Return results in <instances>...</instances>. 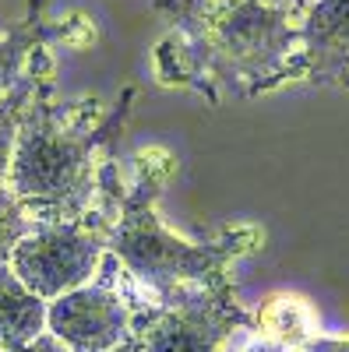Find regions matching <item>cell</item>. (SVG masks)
<instances>
[{"instance_id": "cell-1", "label": "cell", "mask_w": 349, "mask_h": 352, "mask_svg": "<svg viewBox=\"0 0 349 352\" xmlns=\"http://www.w3.org/2000/svg\"><path fill=\"white\" fill-rule=\"evenodd\" d=\"M187 36L194 60L226 85H261L289 60L297 32L265 0H156Z\"/></svg>"}, {"instance_id": "cell-2", "label": "cell", "mask_w": 349, "mask_h": 352, "mask_svg": "<svg viewBox=\"0 0 349 352\" xmlns=\"http://www.w3.org/2000/svg\"><path fill=\"white\" fill-rule=\"evenodd\" d=\"M92 144L89 134H74L56 124L43 99L25 106L8 190L28 222L56 226L85 215L92 201Z\"/></svg>"}, {"instance_id": "cell-3", "label": "cell", "mask_w": 349, "mask_h": 352, "mask_svg": "<svg viewBox=\"0 0 349 352\" xmlns=\"http://www.w3.org/2000/svg\"><path fill=\"white\" fill-rule=\"evenodd\" d=\"M109 247L131 268V275L156 285L159 292H169V285L177 282L219 275L229 254L226 247H194L166 232L152 212V184L124 201V215L109 232Z\"/></svg>"}, {"instance_id": "cell-4", "label": "cell", "mask_w": 349, "mask_h": 352, "mask_svg": "<svg viewBox=\"0 0 349 352\" xmlns=\"http://www.w3.org/2000/svg\"><path fill=\"white\" fill-rule=\"evenodd\" d=\"M106 240L81 222L36 226L11 254V272L36 292L39 300L53 303L64 292L89 285L103 261Z\"/></svg>"}, {"instance_id": "cell-5", "label": "cell", "mask_w": 349, "mask_h": 352, "mask_svg": "<svg viewBox=\"0 0 349 352\" xmlns=\"http://www.w3.org/2000/svg\"><path fill=\"white\" fill-rule=\"evenodd\" d=\"M244 324V314L222 289L184 292L159 317L138 331L141 352H226V342Z\"/></svg>"}, {"instance_id": "cell-6", "label": "cell", "mask_w": 349, "mask_h": 352, "mask_svg": "<svg viewBox=\"0 0 349 352\" xmlns=\"http://www.w3.org/2000/svg\"><path fill=\"white\" fill-rule=\"evenodd\" d=\"M46 331L71 352H109L131 335V310L109 285H81L46 303Z\"/></svg>"}, {"instance_id": "cell-7", "label": "cell", "mask_w": 349, "mask_h": 352, "mask_svg": "<svg viewBox=\"0 0 349 352\" xmlns=\"http://www.w3.org/2000/svg\"><path fill=\"white\" fill-rule=\"evenodd\" d=\"M300 39L310 81H349V0H317Z\"/></svg>"}, {"instance_id": "cell-8", "label": "cell", "mask_w": 349, "mask_h": 352, "mask_svg": "<svg viewBox=\"0 0 349 352\" xmlns=\"http://www.w3.org/2000/svg\"><path fill=\"white\" fill-rule=\"evenodd\" d=\"M46 331V300L28 289L11 264L0 268V352H14Z\"/></svg>"}, {"instance_id": "cell-9", "label": "cell", "mask_w": 349, "mask_h": 352, "mask_svg": "<svg viewBox=\"0 0 349 352\" xmlns=\"http://www.w3.org/2000/svg\"><path fill=\"white\" fill-rule=\"evenodd\" d=\"M28 92L32 81H18L11 92L0 99V187H8V173H11V155H14V141H18V127L28 106Z\"/></svg>"}, {"instance_id": "cell-10", "label": "cell", "mask_w": 349, "mask_h": 352, "mask_svg": "<svg viewBox=\"0 0 349 352\" xmlns=\"http://www.w3.org/2000/svg\"><path fill=\"white\" fill-rule=\"evenodd\" d=\"M36 32H39V25L32 18L28 25H21L18 32H11L8 39H0V96H8L21 81V64H25V53L32 46Z\"/></svg>"}, {"instance_id": "cell-11", "label": "cell", "mask_w": 349, "mask_h": 352, "mask_svg": "<svg viewBox=\"0 0 349 352\" xmlns=\"http://www.w3.org/2000/svg\"><path fill=\"white\" fill-rule=\"evenodd\" d=\"M32 232V222L21 212V204L14 201V194L8 187H0V268L11 264L14 247L21 243V236Z\"/></svg>"}, {"instance_id": "cell-12", "label": "cell", "mask_w": 349, "mask_h": 352, "mask_svg": "<svg viewBox=\"0 0 349 352\" xmlns=\"http://www.w3.org/2000/svg\"><path fill=\"white\" fill-rule=\"evenodd\" d=\"M14 352H71L56 335H50V331H43L39 338H32L28 345H21V349H14Z\"/></svg>"}, {"instance_id": "cell-13", "label": "cell", "mask_w": 349, "mask_h": 352, "mask_svg": "<svg viewBox=\"0 0 349 352\" xmlns=\"http://www.w3.org/2000/svg\"><path fill=\"white\" fill-rule=\"evenodd\" d=\"M307 352H349V342H335V338H317V342H307Z\"/></svg>"}, {"instance_id": "cell-14", "label": "cell", "mask_w": 349, "mask_h": 352, "mask_svg": "<svg viewBox=\"0 0 349 352\" xmlns=\"http://www.w3.org/2000/svg\"><path fill=\"white\" fill-rule=\"evenodd\" d=\"M109 352H141V338H138V335H127L120 345H116V349H109Z\"/></svg>"}, {"instance_id": "cell-15", "label": "cell", "mask_w": 349, "mask_h": 352, "mask_svg": "<svg viewBox=\"0 0 349 352\" xmlns=\"http://www.w3.org/2000/svg\"><path fill=\"white\" fill-rule=\"evenodd\" d=\"M265 4H272V8H282L286 14H293V11L304 4V0H265Z\"/></svg>"}]
</instances>
